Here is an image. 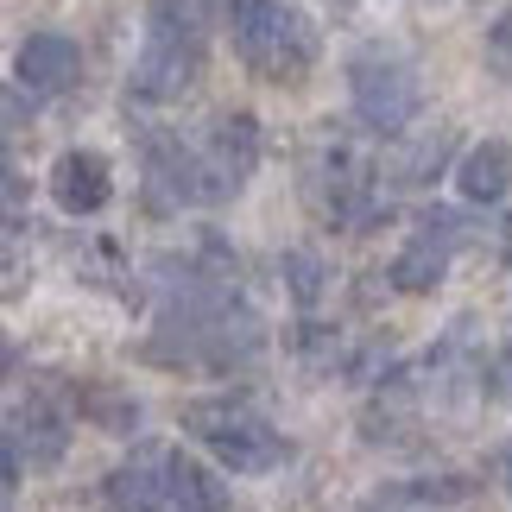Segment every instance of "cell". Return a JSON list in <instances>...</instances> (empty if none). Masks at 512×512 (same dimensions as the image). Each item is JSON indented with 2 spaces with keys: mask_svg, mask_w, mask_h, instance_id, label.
<instances>
[{
  "mask_svg": "<svg viewBox=\"0 0 512 512\" xmlns=\"http://www.w3.org/2000/svg\"><path fill=\"white\" fill-rule=\"evenodd\" d=\"M45 184H51V203L64 215H95V209H108V196H114V165L95 146H70V152L51 159Z\"/></svg>",
  "mask_w": 512,
  "mask_h": 512,
  "instance_id": "obj_8",
  "label": "cell"
},
{
  "mask_svg": "<svg viewBox=\"0 0 512 512\" xmlns=\"http://www.w3.org/2000/svg\"><path fill=\"white\" fill-rule=\"evenodd\" d=\"M456 190L468 196V203H481V209L506 203V190H512V146H506V140L468 146L462 165H456Z\"/></svg>",
  "mask_w": 512,
  "mask_h": 512,
  "instance_id": "obj_11",
  "label": "cell"
},
{
  "mask_svg": "<svg viewBox=\"0 0 512 512\" xmlns=\"http://www.w3.org/2000/svg\"><path fill=\"white\" fill-rule=\"evenodd\" d=\"M171 449H140L133 462H121L108 475V506L114 512H171V481H165Z\"/></svg>",
  "mask_w": 512,
  "mask_h": 512,
  "instance_id": "obj_9",
  "label": "cell"
},
{
  "mask_svg": "<svg viewBox=\"0 0 512 512\" xmlns=\"http://www.w3.org/2000/svg\"><path fill=\"white\" fill-rule=\"evenodd\" d=\"M506 487H512V456H506Z\"/></svg>",
  "mask_w": 512,
  "mask_h": 512,
  "instance_id": "obj_20",
  "label": "cell"
},
{
  "mask_svg": "<svg viewBox=\"0 0 512 512\" xmlns=\"http://www.w3.org/2000/svg\"><path fill=\"white\" fill-rule=\"evenodd\" d=\"M83 411L102 430H114V437H133V424H140V399H133V392H114V386H89Z\"/></svg>",
  "mask_w": 512,
  "mask_h": 512,
  "instance_id": "obj_14",
  "label": "cell"
},
{
  "mask_svg": "<svg viewBox=\"0 0 512 512\" xmlns=\"http://www.w3.org/2000/svg\"><path fill=\"white\" fill-rule=\"evenodd\" d=\"M196 76H203V45H190V38H165V32H146L140 57H133L127 89L140 95V102H184V95L196 89Z\"/></svg>",
  "mask_w": 512,
  "mask_h": 512,
  "instance_id": "obj_6",
  "label": "cell"
},
{
  "mask_svg": "<svg viewBox=\"0 0 512 512\" xmlns=\"http://www.w3.org/2000/svg\"><path fill=\"white\" fill-rule=\"evenodd\" d=\"M76 83H83V45L70 32H32L13 51V89H26L32 102L38 95H64Z\"/></svg>",
  "mask_w": 512,
  "mask_h": 512,
  "instance_id": "obj_7",
  "label": "cell"
},
{
  "mask_svg": "<svg viewBox=\"0 0 512 512\" xmlns=\"http://www.w3.org/2000/svg\"><path fill=\"white\" fill-rule=\"evenodd\" d=\"M304 190H310V203L323 215H336V222H373V165L336 121H323L317 140H310Z\"/></svg>",
  "mask_w": 512,
  "mask_h": 512,
  "instance_id": "obj_3",
  "label": "cell"
},
{
  "mask_svg": "<svg viewBox=\"0 0 512 512\" xmlns=\"http://www.w3.org/2000/svg\"><path fill=\"white\" fill-rule=\"evenodd\" d=\"M228 0H146V32H165V38H190L203 45V32L215 26Z\"/></svg>",
  "mask_w": 512,
  "mask_h": 512,
  "instance_id": "obj_13",
  "label": "cell"
},
{
  "mask_svg": "<svg viewBox=\"0 0 512 512\" xmlns=\"http://www.w3.org/2000/svg\"><path fill=\"white\" fill-rule=\"evenodd\" d=\"M279 272H285V285H291V298H298V304H317L323 291H329V266H323V253H310V247H291Z\"/></svg>",
  "mask_w": 512,
  "mask_h": 512,
  "instance_id": "obj_16",
  "label": "cell"
},
{
  "mask_svg": "<svg viewBox=\"0 0 512 512\" xmlns=\"http://www.w3.org/2000/svg\"><path fill=\"white\" fill-rule=\"evenodd\" d=\"M487 64L512 76V7H500V19L487 26Z\"/></svg>",
  "mask_w": 512,
  "mask_h": 512,
  "instance_id": "obj_17",
  "label": "cell"
},
{
  "mask_svg": "<svg viewBox=\"0 0 512 512\" xmlns=\"http://www.w3.org/2000/svg\"><path fill=\"white\" fill-rule=\"evenodd\" d=\"M165 481H171V512H228L222 475H209V468L196 456H184V449L165 456Z\"/></svg>",
  "mask_w": 512,
  "mask_h": 512,
  "instance_id": "obj_12",
  "label": "cell"
},
{
  "mask_svg": "<svg viewBox=\"0 0 512 512\" xmlns=\"http://www.w3.org/2000/svg\"><path fill=\"white\" fill-rule=\"evenodd\" d=\"M449 152H456V133H449V127H430L424 140L399 159V171H392V177H399V184H430V171H443Z\"/></svg>",
  "mask_w": 512,
  "mask_h": 512,
  "instance_id": "obj_15",
  "label": "cell"
},
{
  "mask_svg": "<svg viewBox=\"0 0 512 512\" xmlns=\"http://www.w3.org/2000/svg\"><path fill=\"white\" fill-rule=\"evenodd\" d=\"M19 196H26V177H19V165H7V209H19Z\"/></svg>",
  "mask_w": 512,
  "mask_h": 512,
  "instance_id": "obj_19",
  "label": "cell"
},
{
  "mask_svg": "<svg viewBox=\"0 0 512 512\" xmlns=\"http://www.w3.org/2000/svg\"><path fill=\"white\" fill-rule=\"evenodd\" d=\"M26 121V89H7V127Z\"/></svg>",
  "mask_w": 512,
  "mask_h": 512,
  "instance_id": "obj_18",
  "label": "cell"
},
{
  "mask_svg": "<svg viewBox=\"0 0 512 512\" xmlns=\"http://www.w3.org/2000/svg\"><path fill=\"white\" fill-rule=\"evenodd\" d=\"M348 95H354L361 127H373V133H405L411 121H418V108H424V76L399 51H373V57H354Z\"/></svg>",
  "mask_w": 512,
  "mask_h": 512,
  "instance_id": "obj_4",
  "label": "cell"
},
{
  "mask_svg": "<svg viewBox=\"0 0 512 512\" xmlns=\"http://www.w3.org/2000/svg\"><path fill=\"white\" fill-rule=\"evenodd\" d=\"M209 171L228 184V196L253 177V165H260V121L253 114H222V121L209 127V146H203Z\"/></svg>",
  "mask_w": 512,
  "mask_h": 512,
  "instance_id": "obj_10",
  "label": "cell"
},
{
  "mask_svg": "<svg viewBox=\"0 0 512 512\" xmlns=\"http://www.w3.org/2000/svg\"><path fill=\"white\" fill-rule=\"evenodd\" d=\"M456 241H462V222L449 209H430V215H418V228L405 234V247L392 253V272L386 279L399 285V291H437L443 285V272H449V253H456Z\"/></svg>",
  "mask_w": 512,
  "mask_h": 512,
  "instance_id": "obj_5",
  "label": "cell"
},
{
  "mask_svg": "<svg viewBox=\"0 0 512 512\" xmlns=\"http://www.w3.org/2000/svg\"><path fill=\"white\" fill-rule=\"evenodd\" d=\"M184 430L196 443H209L215 462L234 468V475H266V468L285 462V437L260 418V411H247L234 399H196V405H184Z\"/></svg>",
  "mask_w": 512,
  "mask_h": 512,
  "instance_id": "obj_2",
  "label": "cell"
},
{
  "mask_svg": "<svg viewBox=\"0 0 512 512\" xmlns=\"http://www.w3.org/2000/svg\"><path fill=\"white\" fill-rule=\"evenodd\" d=\"M234 57L260 83H304L317 70V26L304 19L298 0H228Z\"/></svg>",
  "mask_w": 512,
  "mask_h": 512,
  "instance_id": "obj_1",
  "label": "cell"
}]
</instances>
